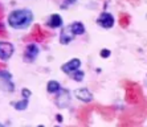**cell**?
<instances>
[{"label":"cell","mask_w":147,"mask_h":127,"mask_svg":"<svg viewBox=\"0 0 147 127\" xmlns=\"http://www.w3.org/2000/svg\"><path fill=\"white\" fill-rule=\"evenodd\" d=\"M34 20L33 12L28 8H19L11 11L7 16V24L12 29H27L32 25Z\"/></svg>","instance_id":"1"},{"label":"cell","mask_w":147,"mask_h":127,"mask_svg":"<svg viewBox=\"0 0 147 127\" xmlns=\"http://www.w3.org/2000/svg\"><path fill=\"white\" fill-rule=\"evenodd\" d=\"M40 56V46L37 44H28L24 49V53H23V60L28 64H32L37 60V57Z\"/></svg>","instance_id":"2"},{"label":"cell","mask_w":147,"mask_h":127,"mask_svg":"<svg viewBox=\"0 0 147 127\" xmlns=\"http://www.w3.org/2000/svg\"><path fill=\"white\" fill-rule=\"evenodd\" d=\"M1 89L5 93H12L15 91V82H13V78H12V74L7 70H1Z\"/></svg>","instance_id":"3"},{"label":"cell","mask_w":147,"mask_h":127,"mask_svg":"<svg viewBox=\"0 0 147 127\" xmlns=\"http://www.w3.org/2000/svg\"><path fill=\"white\" fill-rule=\"evenodd\" d=\"M97 24L101 28H103V29H110V28H113L114 24H115V19L109 12H101L99 16L97 17Z\"/></svg>","instance_id":"4"},{"label":"cell","mask_w":147,"mask_h":127,"mask_svg":"<svg viewBox=\"0 0 147 127\" xmlns=\"http://www.w3.org/2000/svg\"><path fill=\"white\" fill-rule=\"evenodd\" d=\"M21 94H23V99L21 101H17V102H12L11 105L13 106L15 110H19V111H23L25 110L28 106H29V99H31V95H32V91L27 87L21 90Z\"/></svg>","instance_id":"5"},{"label":"cell","mask_w":147,"mask_h":127,"mask_svg":"<svg viewBox=\"0 0 147 127\" xmlns=\"http://www.w3.org/2000/svg\"><path fill=\"white\" fill-rule=\"evenodd\" d=\"M70 99H72V95L66 89H61L56 94L55 98V103L57 105V107L60 109H64V107H68L69 103H70Z\"/></svg>","instance_id":"6"},{"label":"cell","mask_w":147,"mask_h":127,"mask_svg":"<svg viewBox=\"0 0 147 127\" xmlns=\"http://www.w3.org/2000/svg\"><path fill=\"white\" fill-rule=\"evenodd\" d=\"M73 95L84 103L92 102L93 98H94V97H93V93L88 89V87H78V89H76L74 91H73Z\"/></svg>","instance_id":"7"},{"label":"cell","mask_w":147,"mask_h":127,"mask_svg":"<svg viewBox=\"0 0 147 127\" xmlns=\"http://www.w3.org/2000/svg\"><path fill=\"white\" fill-rule=\"evenodd\" d=\"M13 52H15V48L11 42L8 41L0 42V58H1V61H8L13 56Z\"/></svg>","instance_id":"8"},{"label":"cell","mask_w":147,"mask_h":127,"mask_svg":"<svg viewBox=\"0 0 147 127\" xmlns=\"http://www.w3.org/2000/svg\"><path fill=\"white\" fill-rule=\"evenodd\" d=\"M80 68H81V60L80 58H72V60H69V61H66L65 64L61 66V70H62V73H65V74L70 76L73 72L78 70Z\"/></svg>","instance_id":"9"},{"label":"cell","mask_w":147,"mask_h":127,"mask_svg":"<svg viewBox=\"0 0 147 127\" xmlns=\"http://www.w3.org/2000/svg\"><path fill=\"white\" fill-rule=\"evenodd\" d=\"M74 37H76L74 32L72 31L70 25H68V27L64 28L61 31V33H60V42H61L62 45H69L74 40Z\"/></svg>","instance_id":"10"},{"label":"cell","mask_w":147,"mask_h":127,"mask_svg":"<svg viewBox=\"0 0 147 127\" xmlns=\"http://www.w3.org/2000/svg\"><path fill=\"white\" fill-rule=\"evenodd\" d=\"M47 25L52 29H58V28H61L64 25V20H62L61 15L58 13H53L48 17V21H47Z\"/></svg>","instance_id":"11"},{"label":"cell","mask_w":147,"mask_h":127,"mask_svg":"<svg viewBox=\"0 0 147 127\" xmlns=\"http://www.w3.org/2000/svg\"><path fill=\"white\" fill-rule=\"evenodd\" d=\"M61 85H60V82L58 81H56V79H51V81H48V83H47V91H48L49 94H57L60 90H61Z\"/></svg>","instance_id":"12"},{"label":"cell","mask_w":147,"mask_h":127,"mask_svg":"<svg viewBox=\"0 0 147 127\" xmlns=\"http://www.w3.org/2000/svg\"><path fill=\"white\" fill-rule=\"evenodd\" d=\"M69 25H70V28H72V31L74 32L76 36H81V34H84L86 31L85 25L82 24L81 21H74V23H72V24H69Z\"/></svg>","instance_id":"13"},{"label":"cell","mask_w":147,"mask_h":127,"mask_svg":"<svg viewBox=\"0 0 147 127\" xmlns=\"http://www.w3.org/2000/svg\"><path fill=\"white\" fill-rule=\"evenodd\" d=\"M69 77H70L72 79H74L76 82H81L82 79L85 78V73H84L82 70H80V69H78V70H76V72H73Z\"/></svg>","instance_id":"14"},{"label":"cell","mask_w":147,"mask_h":127,"mask_svg":"<svg viewBox=\"0 0 147 127\" xmlns=\"http://www.w3.org/2000/svg\"><path fill=\"white\" fill-rule=\"evenodd\" d=\"M109 56H110L109 49H102V50H101V57H109Z\"/></svg>","instance_id":"15"},{"label":"cell","mask_w":147,"mask_h":127,"mask_svg":"<svg viewBox=\"0 0 147 127\" xmlns=\"http://www.w3.org/2000/svg\"><path fill=\"white\" fill-rule=\"evenodd\" d=\"M144 83H146V86H147V77H146V79H144Z\"/></svg>","instance_id":"16"}]
</instances>
